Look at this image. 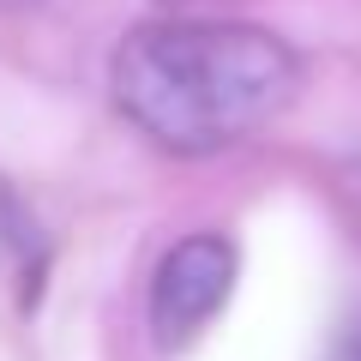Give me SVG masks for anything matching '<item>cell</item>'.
<instances>
[{"instance_id": "5b68a950", "label": "cell", "mask_w": 361, "mask_h": 361, "mask_svg": "<svg viewBox=\"0 0 361 361\" xmlns=\"http://www.w3.org/2000/svg\"><path fill=\"white\" fill-rule=\"evenodd\" d=\"M0 6H6V13H18V6H37V0H0Z\"/></svg>"}, {"instance_id": "3957f363", "label": "cell", "mask_w": 361, "mask_h": 361, "mask_svg": "<svg viewBox=\"0 0 361 361\" xmlns=\"http://www.w3.org/2000/svg\"><path fill=\"white\" fill-rule=\"evenodd\" d=\"M0 253L13 259V277H18V301H37V283H42V259H49V247H42V229L30 223V211L18 205V193L0 180Z\"/></svg>"}, {"instance_id": "277c9868", "label": "cell", "mask_w": 361, "mask_h": 361, "mask_svg": "<svg viewBox=\"0 0 361 361\" xmlns=\"http://www.w3.org/2000/svg\"><path fill=\"white\" fill-rule=\"evenodd\" d=\"M325 361H361V313L337 331V343H331V355H325Z\"/></svg>"}, {"instance_id": "6da1fadb", "label": "cell", "mask_w": 361, "mask_h": 361, "mask_svg": "<svg viewBox=\"0 0 361 361\" xmlns=\"http://www.w3.org/2000/svg\"><path fill=\"white\" fill-rule=\"evenodd\" d=\"M301 54L241 18H151L109 61L115 109L169 157H217L295 103Z\"/></svg>"}, {"instance_id": "7a4b0ae2", "label": "cell", "mask_w": 361, "mask_h": 361, "mask_svg": "<svg viewBox=\"0 0 361 361\" xmlns=\"http://www.w3.org/2000/svg\"><path fill=\"white\" fill-rule=\"evenodd\" d=\"M235 271H241V253H235L229 235L199 229L187 241H175L157 259V277H151V337L163 349H187L229 307Z\"/></svg>"}]
</instances>
